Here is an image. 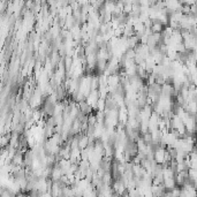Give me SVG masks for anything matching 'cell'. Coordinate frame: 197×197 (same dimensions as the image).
Returning <instances> with one entry per match:
<instances>
[]
</instances>
